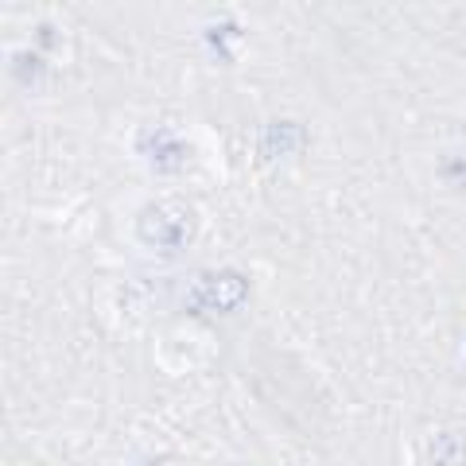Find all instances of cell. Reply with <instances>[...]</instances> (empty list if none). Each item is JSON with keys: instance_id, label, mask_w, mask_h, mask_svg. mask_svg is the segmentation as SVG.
<instances>
[{"instance_id": "obj_1", "label": "cell", "mask_w": 466, "mask_h": 466, "mask_svg": "<svg viewBox=\"0 0 466 466\" xmlns=\"http://www.w3.org/2000/svg\"><path fill=\"white\" fill-rule=\"evenodd\" d=\"M137 229H140V241L152 245V249L179 253L183 245L191 241L195 214L187 210L179 198H159V202H152V207L137 218Z\"/></svg>"}, {"instance_id": "obj_2", "label": "cell", "mask_w": 466, "mask_h": 466, "mask_svg": "<svg viewBox=\"0 0 466 466\" xmlns=\"http://www.w3.org/2000/svg\"><path fill=\"white\" fill-rule=\"evenodd\" d=\"M140 144H156V148H159V156L148 159V164H152L159 175L183 171L187 164H191V148H187V140H183V137H175V133H164V128H159L156 137H152V133H144Z\"/></svg>"}, {"instance_id": "obj_3", "label": "cell", "mask_w": 466, "mask_h": 466, "mask_svg": "<svg viewBox=\"0 0 466 466\" xmlns=\"http://www.w3.org/2000/svg\"><path fill=\"white\" fill-rule=\"evenodd\" d=\"M198 296H202V308L229 311L245 299V280L233 272H214V276H207V288H198Z\"/></svg>"}]
</instances>
